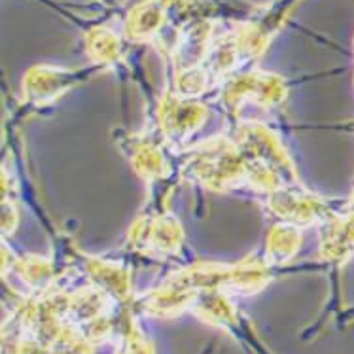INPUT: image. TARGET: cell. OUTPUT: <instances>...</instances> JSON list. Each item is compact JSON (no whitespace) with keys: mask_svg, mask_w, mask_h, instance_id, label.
<instances>
[{"mask_svg":"<svg viewBox=\"0 0 354 354\" xmlns=\"http://www.w3.org/2000/svg\"><path fill=\"white\" fill-rule=\"evenodd\" d=\"M299 245V233L294 225L277 224L269 235L268 260L271 266H279L290 260Z\"/></svg>","mask_w":354,"mask_h":354,"instance_id":"6da1fadb","label":"cell"}]
</instances>
